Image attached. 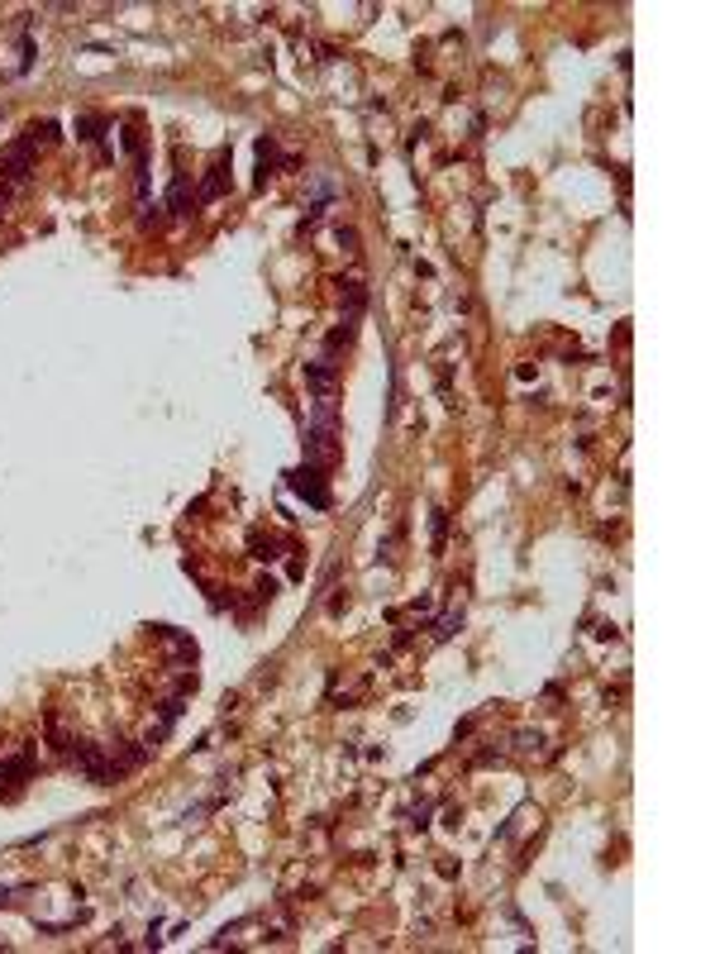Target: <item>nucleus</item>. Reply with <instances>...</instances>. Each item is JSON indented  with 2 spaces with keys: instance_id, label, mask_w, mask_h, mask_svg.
Masks as SVG:
<instances>
[{
  "instance_id": "nucleus-6",
  "label": "nucleus",
  "mask_w": 715,
  "mask_h": 954,
  "mask_svg": "<svg viewBox=\"0 0 715 954\" xmlns=\"http://www.w3.org/2000/svg\"><path fill=\"white\" fill-rule=\"evenodd\" d=\"M167 210H172V215H191V187H187V177H172V191H167Z\"/></svg>"
},
{
  "instance_id": "nucleus-10",
  "label": "nucleus",
  "mask_w": 715,
  "mask_h": 954,
  "mask_svg": "<svg viewBox=\"0 0 715 954\" xmlns=\"http://www.w3.org/2000/svg\"><path fill=\"white\" fill-rule=\"evenodd\" d=\"M444 535H449V516L434 511V549H444Z\"/></svg>"
},
{
  "instance_id": "nucleus-2",
  "label": "nucleus",
  "mask_w": 715,
  "mask_h": 954,
  "mask_svg": "<svg viewBox=\"0 0 715 954\" xmlns=\"http://www.w3.org/2000/svg\"><path fill=\"white\" fill-rule=\"evenodd\" d=\"M34 158H39V148H34V144H29V139H14V144L5 148V153H0V187H5V191L29 187Z\"/></svg>"
},
{
  "instance_id": "nucleus-7",
  "label": "nucleus",
  "mask_w": 715,
  "mask_h": 954,
  "mask_svg": "<svg viewBox=\"0 0 715 954\" xmlns=\"http://www.w3.org/2000/svg\"><path fill=\"white\" fill-rule=\"evenodd\" d=\"M224 181H230V168H224V162H215V168H210V177L201 181V201H220V196H224Z\"/></svg>"
},
{
  "instance_id": "nucleus-8",
  "label": "nucleus",
  "mask_w": 715,
  "mask_h": 954,
  "mask_svg": "<svg viewBox=\"0 0 715 954\" xmlns=\"http://www.w3.org/2000/svg\"><path fill=\"white\" fill-rule=\"evenodd\" d=\"M29 768H34V754H29V749L14 754V759H0V783H5V778H20V783H24Z\"/></svg>"
},
{
  "instance_id": "nucleus-5",
  "label": "nucleus",
  "mask_w": 715,
  "mask_h": 954,
  "mask_svg": "<svg viewBox=\"0 0 715 954\" xmlns=\"http://www.w3.org/2000/svg\"><path fill=\"white\" fill-rule=\"evenodd\" d=\"M339 306H344V320H358L362 306H368V292H362V282H339Z\"/></svg>"
},
{
  "instance_id": "nucleus-4",
  "label": "nucleus",
  "mask_w": 715,
  "mask_h": 954,
  "mask_svg": "<svg viewBox=\"0 0 715 954\" xmlns=\"http://www.w3.org/2000/svg\"><path fill=\"white\" fill-rule=\"evenodd\" d=\"M334 377H339V363H334L329 354H325V358H315V363H306V382L319 391V397H329Z\"/></svg>"
},
{
  "instance_id": "nucleus-11",
  "label": "nucleus",
  "mask_w": 715,
  "mask_h": 954,
  "mask_svg": "<svg viewBox=\"0 0 715 954\" xmlns=\"http://www.w3.org/2000/svg\"><path fill=\"white\" fill-rule=\"evenodd\" d=\"M10 196H14V191H5V187H0V210H5V206H10Z\"/></svg>"
},
{
  "instance_id": "nucleus-1",
  "label": "nucleus",
  "mask_w": 715,
  "mask_h": 954,
  "mask_svg": "<svg viewBox=\"0 0 715 954\" xmlns=\"http://www.w3.org/2000/svg\"><path fill=\"white\" fill-rule=\"evenodd\" d=\"M339 411H334V401L329 397H319V406H315V420H310V439H306V459L315 463V468H329L334 463V453H339Z\"/></svg>"
},
{
  "instance_id": "nucleus-9",
  "label": "nucleus",
  "mask_w": 715,
  "mask_h": 954,
  "mask_svg": "<svg viewBox=\"0 0 715 954\" xmlns=\"http://www.w3.org/2000/svg\"><path fill=\"white\" fill-rule=\"evenodd\" d=\"M253 558H277V539H263V535H253Z\"/></svg>"
},
{
  "instance_id": "nucleus-3",
  "label": "nucleus",
  "mask_w": 715,
  "mask_h": 954,
  "mask_svg": "<svg viewBox=\"0 0 715 954\" xmlns=\"http://www.w3.org/2000/svg\"><path fill=\"white\" fill-rule=\"evenodd\" d=\"M286 487H292L296 496H306V502H310L315 511H325V506H329V487L319 482V468H315V463L296 468V473H286Z\"/></svg>"
}]
</instances>
